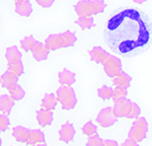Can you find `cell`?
<instances>
[{
  "mask_svg": "<svg viewBox=\"0 0 152 146\" xmlns=\"http://www.w3.org/2000/svg\"><path fill=\"white\" fill-rule=\"evenodd\" d=\"M75 135H76L75 126L69 122H66L64 124H62V126L58 131L59 140L65 143H69L70 142H72Z\"/></svg>",
  "mask_w": 152,
  "mask_h": 146,
  "instance_id": "cell-9",
  "label": "cell"
},
{
  "mask_svg": "<svg viewBox=\"0 0 152 146\" xmlns=\"http://www.w3.org/2000/svg\"><path fill=\"white\" fill-rule=\"evenodd\" d=\"M2 143H3V142H2V139L0 138V146H2Z\"/></svg>",
  "mask_w": 152,
  "mask_h": 146,
  "instance_id": "cell-37",
  "label": "cell"
},
{
  "mask_svg": "<svg viewBox=\"0 0 152 146\" xmlns=\"http://www.w3.org/2000/svg\"><path fill=\"white\" fill-rule=\"evenodd\" d=\"M140 113H141V109L140 107V105L136 102H133L128 119H136L140 115Z\"/></svg>",
  "mask_w": 152,
  "mask_h": 146,
  "instance_id": "cell-31",
  "label": "cell"
},
{
  "mask_svg": "<svg viewBox=\"0 0 152 146\" xmlns=\"http://www.w3.org/2000/svg\"><path fill=\"white\" fill-rule=\"evenodd\" d=\"M7 70L18 77H20L24 73V65L22 61L17 63H7Z\"/></svg>",
  "mask_w": 152,
  "mask_h": 146,
  "instance_id": "cell-26",
  "label": "cell"
},
{
  "mask_svg": "<svg viewBox=\"0 0 152 146\" xmlns=\"http://www.w3.org/2000/svg\"><path fill=\"white\" fill-rule=\"evenodd\" d=\"M30 130L31 129H28V128L21 126V125H18L13 128L12 136L17 142L27 144L28 139H29V135H30Z\"/></svg>",
  "mask_w": 152,
  "mask_h": 146,
  "instance_id": "cell-10",
  "label": "cell"
},
{
  "mask_svg": "<svg viewBox=\"0 0 152 146\" xmlns=\"http://www.w3.org/2000/svg\"><path fill=\"white\" fill-rule=\"evenodd\" d=\"M75 23L79 26L83 30L90 29L95 26V22L94 18L92 17H79Z\"/></svg>",
  "mask_w": 152,
  "mask_h": 146,
  "instance_id": "cell-23",
  "label": "cell"
},
{
  "mask_svg": "<svg viewBox=\"0 0 152 146\" xmlns=\"http://www.w3.org/2000/svg\"><path fill=\"white\" fill-rule=\"evenodd\" d=\"M54 120L53 111H48L46 109L41 108L37 112V121L39 126L47 127L52 124Z\"/></svg>",
  "mask_w": 152,
  "mask_h": 146,
  "instance_id": "cell-12",
  "label": "cell"
},
{
  "mask_svg": "<svg viewBox=\"0 0 152 146\" xmlns=\"http://www.w3.org/2000/svg\"><path fill=\"white\" fill-rule=\"evenodd\" d=\"M148 132V123L145 117H137L133 122L132 126L129 131V138L137 142H143Z\"/></svg>",
  "mask_w": 152,
  "mask_h": 146,
  "instance_id": "cell-5",
  "label": "cell"
},
{
  "mask_svg": "<svg viewBox=\"0 0 152 146\" xmlns=\"http://www.w3.org/2000/svg\"><path fill=\"white\" fill-rule=\"evenodd\" d=\"M37 43V40L34 38L33 36H27V37H25L22 40L20 41V45H21V48L26 51H31L32 48L36 46V44Z\"/></svg>",
  "mask_w": 152,
  "mask_h": 146,
  "instance_id": "cell-24",
  "label": "cell"
},
{
  "mask_svg": "<svg viewBox=\"0 0 152 146\" xmlns=\"http://www.w3.org/2000/svg\"><path fill=\"white\" fill-rule=\"evenodd\" d=\"M22 53L19 51L17 46H12L6 50V59L8 63H17L22 61Z\"/></svg>",
  "mask_w": 152,
  "mask_h": 146,
  "instance_id": "cell-19",
  "label": "cell"
},
{
  "mask_svg": "<svg viewBox=\"0 0 152 146\" xmlns=\"http://www.w3.org/2000/svg\"><path fill=\"white\" fill-rule=\"evenodd\" d=\"M103 68H104L105 73L109 78H112V79L123 71L121 59L113 55H109L108 58L105 60V62L103 63Z\"/></svg>",
  "mask_w": 152,
  "mask_h": 146,
  "instance_id": "cell-7",
  "label": "cell"
},
{
  "mask_svg": "<svg viewBox=\"0 0 152 146\" xmlns=\"http://www.w3.org/2000/svg\"><path fill=\"white\" fill-rule=\"evenodd\" d=\"M15 10L18 15L24 18H28L32 14L33 7L28 0H23L20 2H16Z\"/></svg>",
  "mask_w": 152,
  "mask_h": 146,
  "instance_id": "cell-15",
  "label": "cell"
},
{
  "mask_svg": "<svg viewBox=\"0 0 152 146\" xmlns=\"http://www.w3.org/2000/svg\"><path fill=\"white\" fill-rule=\"evenodd\" d=\"M103 38L117 55L124 58L140 56L152 45V21L140 8L120 7L108 18Z\"/></svg>",
  "mask_w": 152,
  "mask_h": 146,
  "instance_id": "cell-1",
  "label": "cell"
},
{
  "mask_svg": "<svg viewBox=\"0 0 152 146\" xmlns=\"http://www.w3.org/2000/svg\"><path fill=\"white\" fill-rule=\"evenodd\" d=\"M113 89L107 85H103L102 87L98 89V96L104 101H107L112 98Z\"/></svg>",
  "mask_w": 152,
  "mask_h": 146,
  "instance_id": "cell-25",
  "label": "cell"
},
{
  "mask_svg": "<svg viewBox=\"0 0 152 146\" xmlns=\"http://www.w3.org/2000/svg\"><path fill=\"white\" fill-rule=\"evenodd\" d=\"M58 100L56 94L54 93H46L42 101H41V107L48 111H54L58 105Z\"/></svg>",
  "mask_w": 152,
  "mask_h": 146,
  "instance_id": "cell-20",
  "label": "cell"
},
{
  "mask_svg": "<svg viewBox=\"0 0 152 146\" xmlns=\"http://www.w3.org/2000/svg\"><path fill=\"white\" fill-rule=\"evenodd\" d=\"M106 7L104 0H80L74 8L78 17H92L103 13Z\"/></svg>",
  "mask_w": 152,
  "mask_h": 146,
  "instance_id": "cell-3",
  "label": "cell"
},
{
  "mask_svg": "<svg viewBox=\"0 0 152 146\" xmlns=\"http://www.w3.org/2000/svg\"><path fill=\"white\" fill-rule=\"evenodd\" d=\"M77 40V37L75 32L66 30L59 34L49 35L45 40V45L49 50H57L60 48H70L75 45Z\"/></svg>",
  "mask_w": 152,
  "mask_h": 146,
  "instance_id": "cell-2",
  "label": "cell"
},
{
  "mask_svg": "<svg viewBox=\"0 0 152 146\" xmlns=\"http://www.w3.org/2000/svg\"><path fill=\"white\" fill-rule=\"evenodd\" d=\"M7 90H8V93H9L10 97L14 101H21L26 96V91H25V90L18 83H17V84H15L14 86H12Z\"/></svg>",
  "mask_w": 152,
  "mask_h": 146,
  "instance_id": "cell-22",
  "label": "cell"
},
{
  "mask_svg": "<svg viewBox=\"0 0 152 146\" xmlns=\"http://www.w3.org/2000/svg\"><path fill=\"white\" fill-rule=\"evenodd\" d=\"M129 94L128 90L127 89H123V88H119V87H116L113 90V94H112V101L114 102L118 101L122 99H125L127 98Z\"/></svg>",
  "mask_w": 152,
  "mask_h": 146,
  "instance_id": "cell-28",
  "label": "cell"
},
{
  "mask_svg": "<svg viewBox=\"0 0 152 146\" xmlns=\"http://www.w3.org/2000/svg\"><path fill=\"white\" fill-rule=\"evenodd\" d=\"M120 146H139V142H137L136 141L129 138L124 141V142Z\"/></svg>",
  "mask_w": 152,
  "mask_h": 146,
  "instance_id": "cell-34",
  "label": "cell"
},
{
  "mask_svg": "<svg viewBox=\"0 0 152 146\" xmlns=\"http://www.w3.org/2000/svg\"><path fill=\"white\" fill-rule=\"evenodd\" d=\"M33 146H48V144H46V142H43V143H37V144H35Z\"/></svg>",
  "mask_w": 152,
  "mask_h": 146,
  "instance_id": "cell-36",
  "label": "cell"
},
{
  "mask_svg": "<svg viewBox=\"0 0 152 146\" xmlns=\"http://www.w3.org/2000/svg\"><path fill=\"white\" fill-rule=\"evenodd\" d=\"M96 122L102 128H108L113 126L118 122V117L114 114L113 107H106L99 111L96 115Z\"/></svg>",
  "mask_w": 152,
  "mask_h": 146,
  "instance_id": "cell-6",
  "label": "cell"
},
{
  "mask_svg": "<svg viewBox=\"0 0 152 146\" xmlns=\"http://www.w3.org/2000/svg\"><path fill=\"white\" fill-rule=\"evenodd\" d=\"M76 73L71 70L64 69L58 72V82L61 85L71 86L76 82Z\"/></svg>",
  "mask_w": 152,
  "mask_h": 146,
  "instance_id": "cell-14",
  "label": "cell"
},
{
  "mask_svg": "<svg viewBox=\"0 0 152 146\" xmlns=\"http://www.w3.org/2000/svg\"><path fill=\"white\" fill-rule=\"evenodd\" d=\"M88 54H89L90 59L98 64H103L105 60L110 55L107 51H106L103 48L99 46L92 48V49L88 51Z\"/></svg>",
  "mask_w": 152,
  "mask_h": 146,
  "instance_id": "cell-13",
  "label": "cell"
},
{
  "mask_svg": "<svg viewBox=\"0 0 152 146\" xmlns=\"http://www.w3.org/2000/svg\"><path fill=\"white\" fill-rule=\"evenodd\" d=\"M14 106H15V101L10 97V95L3 94L0 96V113L9 115Z\"/></svg>",
  "mask_w": 152,
  "mask_h": 146,
  "instance_id": "cell-16",
  "label": "cell"
},
{
  "mask_svg": "<svg viewBox=\"0 0 152 146\" xmlns=\"http://www.w3.org/2000/svg\"><path fill=\"white\" fill-rule=\"evenodd\" d=\"M43 142H46V135L44 132L39 129H31L27 144L35 145L37 143H43Z\"/></svg>",
  "mask_w": 152,
  "mask_h": 146,
  "instance_id": "cell-21",
  "label": "cell"
},
{
  "mask_svg": "<svg viewBox=\"0 0 152 146\" xmlns=\"http://www.w3.org/2000/svg\"><path fill=\"white\" fill-rule=\"evenodd\" d=\"M82 132H83V134H85L88 137L92 136L96 134H98V126H96V124H94L93 122L89 121L83 125Z\"/></svg>",
  "mask_w": 152,
  "mask_h": 146,
  "instance_id": "cell-27",
  "label": "cell"
},
{
  "mask_svg": "<svg viewBox=\"0 0 152 146\" xmlns=\"http://www.w3.org/2000/svg\"><path fill=\"white\" fill-rule=\"evenodd\" d=\"M102 142L103 139L98 134H96L92 136H89L86 146H102Z\"/></svg>",
  "mask_w": 152,
  "mask_h": 146,
  "instance_id": "cell-30",
  "label": "cell"
},
{
  "mask_svg": "<svg viewBox=\"0 0 152 146\" xmlns=\"http://www.w3.org/2000/svg\"><path fill=\"white\" fill-rule=\"evenodd\" d=\"M36 2L43 8H49L54 4L55 0H36Z\"/></svg>",
  "mask_w": 152,
  "mask_h": 146,
  "instance_id": "cell-32",
  "label": "cell"
},
{
  "mask_svg": "<svg viewBox=\"0 0 152 146\" xmlns=\"http://www.w3.org/2000/svg\"><path fill=\"white\" fill-rule=\"evenodd\" d=\"M132 78L128 73L122 71L120 74L113 78V83L116 87L123 88V89H129L131 85Z\"/></svg>",
  "mask_w": 152,
  "mask_h": 146,
  "instance_id": "cell-18",
  "label": "cell"
},
{
  "mask_svg": "<svg viewBox=\"0 0 152 146\" xmlns=\"http://www.w3.org/2000/svg\"><path fill=\"white\" fill-rule=\"evenodd\" d=\"M10 126L9 117L7 114L0 113V132H5Z\"/></svg>",
  "mask_w": 152,
  "mask_h": 146,
  "instance_id": "cell-29",
  "label": "cell"
},
{
  "mask_svg": "<svg viewBox=\"0 0 152 146\" xmlns=\"http://www.w3.org/2000/svg\"><path fill=\"white\" fill-rule=\"evenodd\" d=\"M132 1L134 2V3H136V4H139V5H141V4H143V3H145L147 0H132Z\"/></svg>",
  "mask_w": 152,
  "mask_h": 146,
  "instance_id": "cell-35",
  "label": "cell"
},
{
  "mask_svg": "<svg viewBox=\"0 0 152 146\" xmlns=\"http://www.w3.org/2000/svg\"><path fill=\"white\" fill-rule=\"evenodd\" d=\"M18 79L19 77L16 76L15 74H13L7 70L0 76V84H1L3 88L8 90L12 86H14L18 82Z\"/></svg>",
  "mask_w": 152,
  "mask_h": 146,
  "instance_id": "cell-17",
  "label": "cell"
},
{
  "mask_svg": "<svg viewBox=\"0 0 152 146\" xmlns=\"http://www.w3.org/2000/svg\"><path fill=\"white\" fill-rule=\"evenodd\" d=\"M58 102L61 104L63 110L70 111L73 110L77 103V98L75 90L71 86H60L56 92Z\"/></svg>",
  "mask_w": 152,
  "mask_h": 146,
  "instance_id": "cell-4",
  "label": "cell"
},
{
  "mask_svg": "<svg viewBox=\"0 0 152 146\" xmlns=\"http://www.w3.org/2000/svg\"><path fill=\"white\" fill-rule=\"evenodd\" d=\"M132 103L133 101H131L129 99L127 98L114 102V106H113L114 114L118 118H128L132 107Z\"/></svg>",
  "mask_w": 152,
  "mask_h": 146,
  "instance_id": "cell-8",
  "label": "cell"
},
{
  "mask_svg": "<svg viewBox=\"0 0 152 146\" xmlns=\"http://www.w3.org/2000/svg\"><path fill=\"white\" fill-rule=\"evenodd\" d=\"M31 52H32L33 58L37 61H44L48 59L50 50L47 48L45 43L37 41L36 46L32 48Z\"/></svg>",
  "mask_w": 152,
  "mask_h": 146,
  "instance_id": "cell-11",
  "label": "cell"
},
{
  "mask_svg": "<svg viewBox=\"0 0 152 146\" xmlns=\"http://www.w3.org/2000/svg\"><path fill=\"white\" fill-rule=\"evenodd\" d=\"M20 1H23V0H15V3L16 2H20Z\"/></svg>",
  "mask_w": 152,
  "mask_h": 146,
  "instance_id": "cell-38",
  "label": "cell"
},
{
  "mask_svg": "<svg viewBox=\"0 0 152 146\" xmlns=\"http://www.w3.org/2000/svg\"><path fill=\"white\" fill-rule=\"evenodd\" d=\"M102 146H119L118 142L115 140H110V139H107V140H103V142H102Z\"/></svg>",
  "mask_w": 152,
  "mask_h": 146,
  "instance_id": "cell-33",
  "label": "cell"
}]
</instances>
